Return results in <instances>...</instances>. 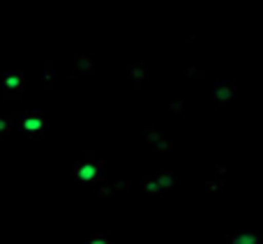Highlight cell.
I'll return each instance as SVG.
<instances>
[{"label":"cell","mask_w":263,"mask_h":244,"mask_svg":"<svg viewBox=\"0 0 263 244\" xmlns=\"http://www.w3.org/2000/svg\"><path fill=\"white\" fill-rule=\"evenodd\" d=\"M231 244H261L259 233H238L231 237Z\"/></svg>","instance_id":"cell-1"},{"label":"cell","mask_w":263,"mask_h":244,"mask_svg":"<svg viewBox=\"0 0 263 244\" xmlns=\"http://www.w3.org/2000/svg\"><path fill=\"white\" fill-rule=\"evenodd\" d=\"M86 244H111V242L106 240L104 235H95V237H90V240H88Z\"/></svg>","instance_id":"cell-2"}]
</instances>
